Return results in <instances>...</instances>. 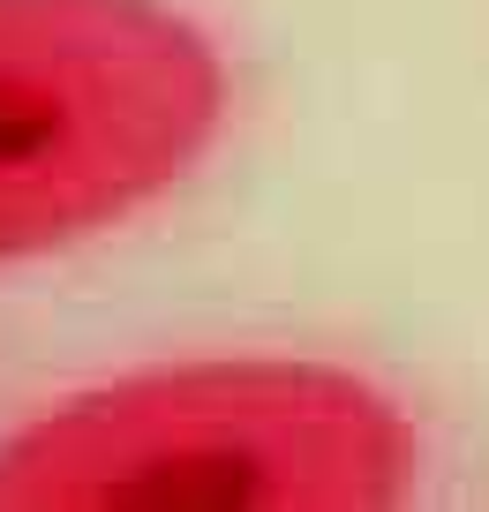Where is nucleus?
I'll return each instance as SVG.
<instances>
[{"instance_id":"nucleus-1","label":"nucleus","mask_w":489,"mask_h":512,"mask_svg":"<svg viewBox=\"0 0 489 512\" xmlns=\"http://www.w3.org/2000/svg\"><path fill=\"white\" fill-rule=\"evenodd\" d=\"M422 437L339 362L234 354L91 384L0 437V512H392Z\"/></svg>"},{"instance_id":"nucleus-2","label":"nucleus","mask_w":489,"mask_h":512,"mask_svg":"<svg viewBox=\"0 0 489 512\" xmlns=\"http://www.w3.org/2000/svg\"><path fill=\"white\" fill-rule=\"evenodd\" d=\"M226 121V61L166 0H0V264L158 204Z\"/></svg>"}]
</instances>
